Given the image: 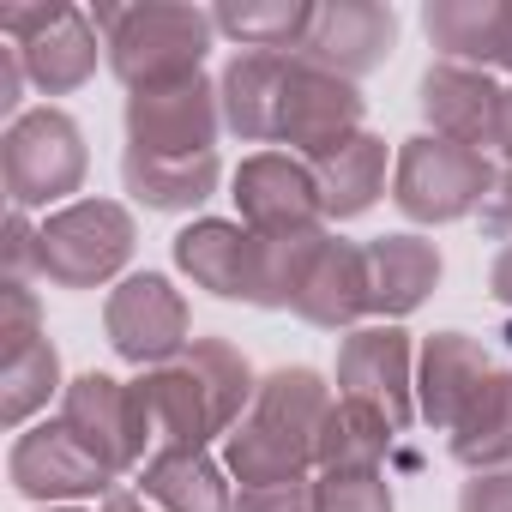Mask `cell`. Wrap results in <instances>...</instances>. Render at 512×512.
Returning a JSON list of instances; mask_svg holds the SVG:
<instances>
[{
  "mask_svg": "<svg viewBox=\"0 0 512 512\" xmlns=\"http://www.w3.org/2000/svg\"><path fill=\"white\" fill-rule=\"evenodd\" d=\"M145 428H151V458L157 452H205L211 440H229V428L247 416L260 374L229 338H193L175 362L145 368L133 380Z\"/></svg>",
  "mask_w": 512,
  "mask_h": 512,
  "instance_id": "1",
  "label": "cell"
},
{
  "mask_svg": "<svg viewBox=\"0 0 512 512\" xmlns=\"http://www.w3.org/2000/svg\"><path fill=\"white\" fill-rule=\"evenodd\" d=\"M338 410V386H326L320 368H272L260 374L247 416L223 440V470L241 488H272V482H314L320 470V434Z\"/></svg>",
  "mask_w": 512,
  "mask_h": 512,
  "instance_id": "2",
  "label": "cell"
},
{
  "mask_svg": "<svg viewBox=\"0 0 512 512\" xmlns=\"http://www.w3.org/2000/svg\"><path fill=\"white\" fill-rule=\"evenodd\" d=\"M103 31L109 73L133 91H157L175 79L205 73V55L217 43V19L205 7H181V0H139V7H91Z\"/></svg>",
  "mask_w": 512,
  "mask_h": 512,
  "instance_id": "3",
  "label": "cell"
},
{
  "mask_svg": "<svg viewBox=\"0 0 512 512\" xmlns=\"http://www.w3.org/2000/svg\"><path fill=\"white\" fill-rule=\"evenodd\" d=\"M272 308H290L320 332H356V320H368V247L338 229L278 235Z\"/></svg>",
  "mask_w": 512,
  "mask_h": 512,
  "instance_id": "4",
  "label": "cell"
},
{
  "mask_svg": "<svg viewBox=\"0 0 512 512\" xmlns=\"http://www.w3.org/2000/svg\"><path fill=\"white\" fill-rule=\"evenodd\" d=\"M494 157L476 151V145H458V139H440V133H416L398 145V163H392V205L410 217V223H464V217H482V205L494 199Z\"/></svg>",
  "mask_w": 512,
  "mask_h": 512,
  "instance_id": "5",
  "label": "cell"
},
{
  "mask_svg": "<svg viewBox=\"0 0 512 512\" xmlns=\"http://www.w3.org/2000/svg\"><path fill=\"white\" fill-rule=\"evenodd\" d=\"M133 211L121 199H73L37 229V278L55 290H103L133 260Z\"/></svg>",
  "mask_w": 512,
  "mask_h": 512,
  "instance_id": "6",
  "label": "cell"
},
{
  "mask_svg": "<svg viewBox=\"0 0 512 512\" xmlns=\"http://www.w3.org/2000/svg\"><path fill=\"white\" fill-rule=\"evenodd\" d=\"M85 169H91L85 127L67 109H25L19 121H7L0 175H7L13 211H37V205H55L67 193H79Z\"/></svg>",
  "mask_w": 512,
  "mask_h": 512,
  "instance_id": "7",
  "label": "cell"
},
{
  "mask_svg": "<svg viewBox=\"0 0 512 512\" xmlns=\"http://www.w3.org/2000/svg\"><path fill=\"white\" fill-rule=\"evenodd\" d=\"M175 266L211 290L217 302H247V308H272V272H278V241L253 235L241 217H199L175 235Z\"/></svg>",
  "mask_w": 512,
  "mask_h": 512,
  "instance_id": "8",
  "label": "cell"
},
{
  "mask_svg": "<svg viewBox=\"0 0 512 512\" xmlns=\"http://www.w3.org/2000/svg\"><path fill=\"white\" fill-rule=\"evenodd\" d=\"M0 37H7L43 97H73L97 79L103 31L79 7H7L0 13Z\"/></svg>",
  "mask_w": 512,
  "mask_h": 512,
  "instance_id": "9",
  "label": "cell"
},
{
  "mask_svg": "<svg viewBox=\"0 0 512 512\" xmlns=\"http://www.w3.org/2000/svg\"><path fill=\"white\" fill-rule=\"evenodd\" d=\"M103 338L121 362H133L145 374V368L175 362L193 344V308L163 272H133L103 302Z\"/></svg>",
  "mask_w": 512,
  "mask_h": 512,
  "instance_id": "10",
  "label": "cell"
},
{
  "mask_svg": "<svg viewBox=\"0 0 512 512\" xmlns=\"http://www.w3.org/2000/svg\"><path fill=\"white\" fill-rule=\"evenodd\" d=\"M362 115H368L362 85H350V79L314 67L308 55H290L284 103H278V145H272V151H290V157L320 163L326 151H338L344 139L362 133Z\"/></svg>",
  "mask_w": 512,
  "mask_h": 512,
  "instance_id": "11",
  "label": "cell"
},
{
  "mask_svg": "<svg viewBox=\"0 0 512 512\" xmlns=\"http://www.w3.org/2000/svg\"><path fill=\"white\" fill-rule=\"evenodd\" d=\"M217 133H223V97L205 73L127 97V151L133 157H211Z\"/></svg>",
  "mask_w": 512,
  "mask_h": 512,
  "instance_id": "12",
  "label": "cell"
},
{
  "mask_svg": "<svg viewBox=\"0 0 512 512\" xmlns=\"http://www.w3.org/2000/svg\"><path fill=\"white\" fill-rule=\"evenodd\" d=\"M229 199L241 211V223L253 235H308L326 229V205H320V181L308 157L290 151H253L241 157V169L229 175Z\"/></svg>",
  "mask_w": 512,
  "mask_h": 512,
  "instance_id": "13",
  "label": "cell"
},
{
  "mask_svg": "<svg viewBox=\"0 0 512 512\" xmlns=\"http://www.w3.org/2000/svg\"><path fill=\"white\" fill-rule=\"evenodd\" d=\"M338 398H356L368 410H380L398 434L416 422V344L404 326H356L338 344Z\"/></svg>",
  "mask_w": 512,
  "mask_h": 512,
  "instance_id": "14",
  "label": "cell"
},
{
  "mask_svg": "<svg viewBox=\"0 0 512 512\" xmlns=\"http://www.w3.org/2000/svg\"><path fill=\"white\" fill-rule=\"evenodd\" d=\"M61 422H67L121 482L151 464V428H145V410H139L133 380L79 374V380L61 392Z\"/></svg>",
  "mask_w": 512,
  "mask_h": 512,
  "instance_id": "15",
  "label": "cell"
},
{
  "mask_svg": "<svg viewBox=\"0 0 512 512\" xmlns=\"http://www.w3.org/2000/svg\"><path fill=\"white\" fill-rule=\"evenodd\" d=\"M7 470H13V488L31 494V500H109L115 494V470L55 416V422H37L13 440L7 452Z\"/></svg>",
  "mask_w": 512,
  "mask_h": 512,
  "instance_id": "16",
  "label": "cell"
},
{
  "mask_svg": "<svg viewBox=\"0 0 512 512\" xmlns=\"http://www.w3.org/2000/svg\"><path fill=\"white\" fill-rule=\"evenodd\" d=\"M0 338H7V392H0V410H7V428L25 434V422L37 410H49L61 386V350L43 332V308L31 296V284L7 278L0 290Z\"/></svg>",
  "mask_w": 512,
  "mask_h": 512,
  "instance_id": "17",
  "label": "cell"
},
{
  "mask_svg": "<svg viewBox=\"0 0 512 512\" xmlns=\"http://www.w3.org/2000/svg\"><path fill=\"white\" fill-rule=\"evenodd\" d=\"M398 49V13L386 0H326L314 13V31H308V61L362 85L368 73H380Z\"/></svg>",
  "mask_w": 512,
  "mask_h": 512,
  "instance_id": "18",
  "label": "cell"
},
{
  "mask_svg": "<svg viewBox=\"0 0 512 512\" xmlns=\"http://www.w3.org/2000/svg\"><path fill=\"white\" fill-rule=\"evenodd\" d=\"M500 91H506V85H500L494 73H482V67L428 61V73H422V85H416V103H422L428 133L458 139V145H476V151H494Z\"/></svg>",
  "mask_w": 512,
  "mask_h": 512,
  "instance_id": "19",
  "label": "cell"
},
{
  "mask_svg": "<svg viewBox=\"0 0 512 512\" xmlns=\"http://www.w3.org/2000/svg\"><path fill=\"white\" fill-rule=\"evenodd\" d=\"M494 368L500 362H494V350L482 338H470V332H434L416 350V416L434 434H446L464 416V404L482 392V380Z\"/></svg>",
  "mask_w": 512,
  "mask_h": 512,
  "instance_id": "20",
  "label": "cell"
},
{
  "mask_svg": "<svg viewBox=\"0 0 512 512\" xmlns=\"http://www.w3.org/2000/svg\"><path fill=\"white\" fill-rule=\"evenodd\" d=\"M440 290V247L416 229L368 241V314L398 326Z\"/></svg>",
  "mask_w": 512,
  "mask_h": 512,
  "instance_id": "21",
  "label": "cell"
},
{
  "mask_svg": "<svg viewBox=\"0 0 512 512\" xmlns=\"http://www.w3.org/2000/svg\"><path fill=\"white\" fill-rule=\"evenodd\" d=\"M422 31H428L434 61H458V67H482V73L512 61V7L506 0H428Z\"/></svg>",
  "mask_w": 512,
  "mask_h": 512,
  "instance_id": "22",
  "label": "cell"
},
{
  "mask_svg": "<svg viewBox=\"0 0 512 512\" xmlns=\"http://www.w3.org/2000/svg\"><path fill=\"white\" fill-rule=\"evenodd\" d=\"M398 157L386 151V139L380 133H356V139H344L338 151H326L320 163H314V181H320V205H326V223H350V217H362V211H374L380 205V193H386V169H392Z\"/></svg>",
  "mask_w": 512,
  "mask_h": 512,
  "instance_id": "23",
  "label": "cell"
},
{
  "mask_svg": "<svg viewBox=\"0 0 512 512\" xmlns=\"http://www.w3.org/2000/svg\"><path fill=\"white\" fill-rule=\"evenodd\" d=\"M121 187L157 211V217H181V211H199L217 187H223V157H133L121 151Z\"/></svg>",
  "mask_w": 512,
  "mask_h": 512,
  "instance_id": "24",
  "label": "cell"
},
{
  "mask_svg": "<svg viewBox=\"0 0 512 512\" xmlns=\"http://www.w3.org/2000/svg\"><path fill=\"white\" fill-rule=\"evenodd\" d=\"M446 452L482 476V470H506L512 464V368H494L482 380V392L464 404V416L446 428Z\"/></svg>",
  "mask_w": 512,
  "mask_h": 512,
  "instance_id": "25",
  "label": "cell"
},
{
  "mask_svg": "<svg viewBox=\"0 0 512 512\" xmlns=\"http://www.w3.org/2000/svg\"><path fill=\"white\" fill-rule=\"evenodd\" d=\"M139 494L157 512H229L235 506L229 470L211 452H157L139 470Z\"/></svg>",
  "mask_w": 512,
  "mask_h": 512,
  "instance_id": "26",
  "label": "cell"
},
{
  "mask_svg": "<svg viewBox=\"0 0 512 512\" xmlns=\"http://www.w3.org/2000/svg\"><path fill=\"white\" fill-rule=\"evenodd\" d=\"M308 0H235V7H217V37L235 43V55H302L308 31H314Z\"/></svg>",
  "mask_w": 512,
  "mask_h": 512,
  "instance_id": "27",
  "label": "cell"
},
{
  "mask_svg": "<svg viewBox=\"0 0 512 512\" xmlns=\"http://www.w3.org/2000/svg\"><path fill=\"white\" fill-rule=\"evenodd\" d=\"M392 440H398V428L380 410H368L356 398H338V410L326 416V434H320V470H386Z\"/></svg>",
  "mask_w": 512,
  "mask_h": 512,
  "instance_id": "28",
  "label": "cell"
},
{
  "mask_svg": "<svg viewBox=\"0 0 512 512\" xmlns=\"http://www.w3.org/2000/svg\"><path fill=\"white\" fill-rule=\"evenodd\" d=\"M314 512H392V482L386 470H320Z\"/></svg>",
  "mask_w": 512,
  "mask_h": 512,
  "instance_id": "29",
  "label": "cell"
},
{
  "mask_svg": "<svg viewBox=\"0 0 512 512\" xmlns=\"http://www.w3.org/2000/svg\"><path fill=\"white\" fill-rule=\"evenodd\" d=\"M229 512H314V482H272V488H235Z\"/></svg>",
  "mask_w": 512,
  "mask_h": 512,
  "instance_id": "30",
  "label": "cell"
},
{
  "mask_svg": "<svg viewBox=\"0 0 512 512\" xmlns=\"http://www.w3.org/2000/svg\"><path fill=\"white\" fill-rule=\"evenodd\" d=\"M458 512H512V464L470 476V482L458 488Z\"/></svg>",
  "mask_w": 512,
  "mask_h": 512,
  "instance_id": "31",
  "label": "cell"
},
{
  "mask_svg": "<svg viewBox=\"0 0 512 512\" xmlns=\"http://www.w3.org/2000/svg\"><path fill=\"white\" fill-rule=\"evenodd\" d=\"M482 235H488V241H500V247L512 241V163L500 169V181H494V199L482 205Z\"/></svg>",
  "mask_w": 512,
  "mask_h": 512,
  "instance_id": "32",
  "label": "cell"
},
{
  "mask_svg": "<svg viewBox=\"0 0 512 512\" xmlns=\"http://www.w3.org/2000/svg\"><path fill=\"white\" fill-rule=\"evenodd\" d=\"M488 296H494L500 308H512V241L488 260Z\"/></svg>",
  "mask_w": 512,
  "mask_h": 512,
  "instance_id": "33",
  "label": "cell"
},
{
  "mask_svg": "<svg viewBox=\"0 0 512 512\" xmlns=\"http://www.w3.org/2000/svg\"><path fill=\"white\" fill-rule=\"evenodd\" d=\"M494 151L512 163V79H506V91H500V115H494Z\"/></svg>",
  "mask_w": 512,
  "mask_h": 512,
  "instance_id": "34",
  "label": "cell"
},
{
  "mask_svg": "<svg viewBox=\"0 0 512 512\" xmlns=\"http://www.w3.org/2000/svg\"><path fill=\"white\" fill-rule=\"evenodd\" d=\"M55 512H85V506H55ZM91 512H157V506H145V494H109V500H97Z\"/></svg>",
  "mask_w": 512,
  "mask_h": 512,
  "instance_id": "35",
  "label": "cell"
}]
</instances>
